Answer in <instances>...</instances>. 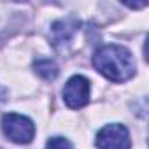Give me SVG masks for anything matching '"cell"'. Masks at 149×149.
I'll return each instance as SVG.
<instances>
[{"instance_id": "obj_1", "label": "cell", "mask_w": 149, "mask_h": 149, "mask_svg": "<svg viewBox=\"0 0 149 149\" xmlns=\"http://www.w3.org/2000/svg\"><path fill=\"white\" fill-rule=\"evenodd\" d=\"M91 63L104 77L112 83H125L132 79L137 72V65L132 53L126 47L116 44L98 47L91 58Z\"/></svg>"}, {"instance_id": "obj_2", "label": "cell", "mask_w": 149, "mask_h": 149, "mask_svg": "<svg viewBox=\"0 0 149 149\" xmlns=\"http://www.w3.org/2000/svg\"><path fill=\"white\" fill-rule=\"evenodd\" d=\"M2 132L4 135L13 140L14 144H30L35 137V125L30 118L16 114V112H9L2 116Z\"/></svg>"}, {"instance_id": "obj_3", "label": "cell", "mask_w": 149, "mask_h": 149, "mask_svg": "<svg viewBox=\"0 0 149 149\" xmlns=\"http://www.w3.org/2000/svg\"><path fill=\"white\" fill-rule=\"evenodd\" d=\"M95 144L98 149H130L132 140H130V132L125 125H107L98 130Z\"/></svg>"}, {"instance_id": "obj_4", "label": "cell", "mask_w": 149, "mask_h": 149, "mask_svg": "<svg viewBox=\"0 0 149 149\" xmlns=\"http://www.w3.org/2000/svg\"><path fill=\"white\" fill-rule=\"evenodd\" d=\"M90 81L84 76H72L63 88V100L70 109H81L90 102Z\"/></svg>"}, {"instance_id": "obj_5", "label": "cell", "mask_w": 149, "mask_h": 149, "mask_svg": "<svg viewBox=\"0 0 149 149\" xmlns=\"http://www.w3.org/2000/svg\"><path fill=\"white\" fill-rule=\"evenodd\" d=\"M79 28V21L76 18H65V19H60V21H54L51 25V35H53V44L54 46H60V44H67L76 30Z\"/></svg>"}, {"instance_id": "obj_6", "label": "cell", "mask_w": 149, "mask_h": 149, "mask_svg": "<svg viewBox=\"0 0 149 149\" xmlns=\"http://www.w3.org/2000/svg\"><path fill=\"white\" fill-rule=\"evenodd\" d=\"M33 70L39 77H42L44 81H54L58 77V65L49 60V58H40L33 63Z\"/></svg>"}, {"instance_id": "obj_7", "label": "cell", "mask_w": 149, "mask_h": 149, "mask_svg": "<svg viewBox=\"0 0 149 149\" xmlns=\"http://www.w3.org/2000/svg\"><path fill=\"white\" fill-rule=\"evenodd\" d=\"M46 149H74V147H72V144L67 139H63V137H53V139L47 140Z\"/></svg>"}]
</instances>
